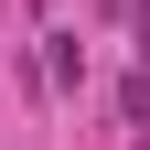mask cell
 <instances>
[{"mask_svg":"<svg viewBox=\"0 0 150 150\" xmlns=\"http://www.w3.org/2000/svg\"><path fill=\"white\" fill-rule=\"evenodd\" d=\"M0 11H11V0H0Z\"/></svg>","mask_w":150,"mask_h":150,"instance_id":"3","label":"cell"},{"mask_svg":"<svg viewBox=\"0 0 150 150\" xmlns=\"http://www.w3.org/2000/svg\"><path fill=\"white\" fill-rule=\"evenodd\" d=\"M139 150H150V129H139Z\"/></svg>","mask_w":150,"mask_h":150,"instance_id":"2","label":"cell"},{"mask_svg":"<svg viewBox=\"0 0 150 150\" xmlns=\"http://www.w3.org/2000/svg\"><path fill=\"white\" fill-rule=\"evenodd\" d=\"M118 107H129V129H150V64H139V75L118 86Z\"/></svg>","mask_w":150,"mask_h":150,"instance_id":"1","label":"cell"}]
</instances>
